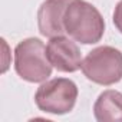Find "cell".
I'll list each match as a JSON object with an SVG mask.
<instances>
[{
    "mask_svg": "<svg viewBox=\"0 0 122 122\" xmlns=\"http://www.w3.org/2000/svg\"><path fill=\"white\" fill-rule=\"evenodd\" d=\"M15 69L22 79L32 83L45 82L50 76L52 65L46 55V47L40 39L29 37L16 46Z\"/></svg>",
    "mask_w": 122,
    "mask_h": 122,
    "instance_id": "7a4b0ae2",
    "label": "cell"
},
{
    "mask_svg": "<svg viewBox=\"0 0 122 122\" xmlns=\"http://www.w3.org/2000/svg\"><path fill=\"white\" fill-rule=\"evenodd\" d=\"M72 0H46L37 12L39 32L46 37H55L65 33L63 17Z\"/></svg>",
    "mask_w": 122,
    "mask_h": 122,
    "instance_id": "8992f818",
    "label": "cell"
},
{
    "mask_svg": "<svg viewBox=\"0 0 122 122\" xmlns=\"http://www.w3.org/2000/svg\"><path fill=\"white\" fill-rule=\"evenodd\" d=\"M46 55L50 65L59 72H76L82 68V56L78 45L63 35L50 37L46 46Z\"/></svg>",
    "mask_w": 122,
    "mask_h": 122,
    "instance_id": "5b68a950",
    "label": "cell"
},
{
    "mask_svg": "<svg viewBox=\"0 0 122 122\" xmlns=\"http://www.w3.org/2000/svg\"><path fill=\"white\" fill-rule=\"evenodd\" d=\"M93 113L99 122H122V93L111 89L102 92L95 102Z\"/></svg>",
    "mask_w": 122,
    "mask_h": 122,
    "instance_id": "52a82bcc",
    "label": "cell"
},
{
    "mask_svg": "<svg viewBox=\"0 0 122 122\" xmlns=\"http://www.w3.org/2000/svg\"><path fill=\"white\" fill-rule=\"evenodd\" d=\"M65 32L83 45L98 43L105 32L99 10L85 0H72L63 17Z\"/></svg>",
    "mask_w": 122,
    "mask_h": 122,
    "instance_id": "6da1fadb",
    "label": "cell"
},
{
    "mask_svg": "<svg viewBox=\"0 0 122 122\" xmlns=\"http://www.w3.org/2000/svg\"><path fill=\"white\" fill-rule=\"evenodd\" d=\"M83 75L98 85H113L122 79V52L112 46H101L82 60Z\"/></svg>",
    "mask_w": 122,
    "mask_h": 122,
    "instance_id": "3957f363",
    "label": "cell"
},
{
    "mask_svg": "<svg viewBox=\"0 0 122 122\" xmlns=\"http://www.w3.org/2000/svg\"><path fill=\"white\" fill-rule=\"evenodd\" d=\"M113 23L116 26V29L122 33V0L116 5L115 12H113Z\"/></svg>",
    "mask_w": 122,
    "mask_h": 122,
    "instance_id": "ba28073f",
    "label": "cell"
},
{
    "mask_svg": "<svg viewBox=\"0 0 122 122\" xmlns=\"http://www.w3.org/2000/svg\"><path fill=\"white\" fill-rule=\"evenodd\" d=\"M78 99V86L66 78H56L42 83L35 95L37 108L47 113L63 115L73 109Z\"/></svg>",
    "mask_w": 122,
    "mask_h": 122,
    "instance_id": "277c9868",
    "label": "cell"
}]
</instances>
